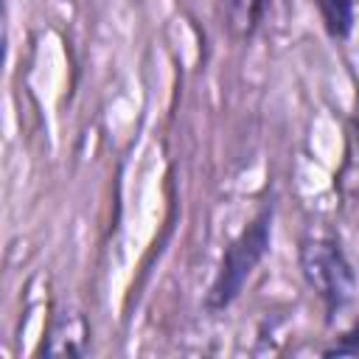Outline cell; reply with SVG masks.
I'll list each match as a JSON object with an SVG mask.
<instances>
[{
	"instance_id": "obj_1",
	"label": "cell",
	"mask_w": 359,
	"mask_h": 359,
	"mask_svg": "<svg viewBox=\"0 0 359 359\" xmlns=\"http://www.w3.org/2000/svg\"><path fill=\"white\" fill-rule=\"evenodd\" d=\"M303 275L328 303V309H339L353 292V272L345 261L339 244L328 233H311L300 250Z\"/></svg>"
},
{
	"instance_id": "obj_4",
	"label": "cell",
	"mask_w": 359,
	"mask_h": 359,
	"mask_svg": "<svg viewBox=\"0 0 359 359\" xmlns=\"http://www.w3.org/2000/svg\"><path fill=\"white\" fill-rule=\"evenodd\" d=\"M320 11L325 20V28L334 36H345L353 22V6L351 0H320Z\"/></svg>"
},
{
	"instance_id": "obj_2",
	"label": "cell",
	"mask_w": 359,
	"mask_h": 359,
	"mask_svg": "<svg viewBox=\"0 0 359 359\" xmlns=\"http://www.w3.org/2000/svg\"><path fill=\"white\" fill-rule=\"evenodd\" d=\"M266 241H269V210H264L227 250L224 261H222V269H219V278L210 289V303L213 306H227L241 283L247 280V275L252 272V266L261 261L264 250H266Z\"/></svg>"
},
{
	"instance_id": "obj_3",
	"label": "cell",
	"mask_w": 359,
	"mask_h": 359,
	"mask_svg": "<svg viewBox=\"0 0 359 359\" xmlns=\"http://www.w3.org/2000/svg\"><path fill=\"white\" fill-rule=\"evenodd\" d=\"M227 8V25L236 36H250L261 20L264 0H224Z\"/></svg>"
}]
</instances>
